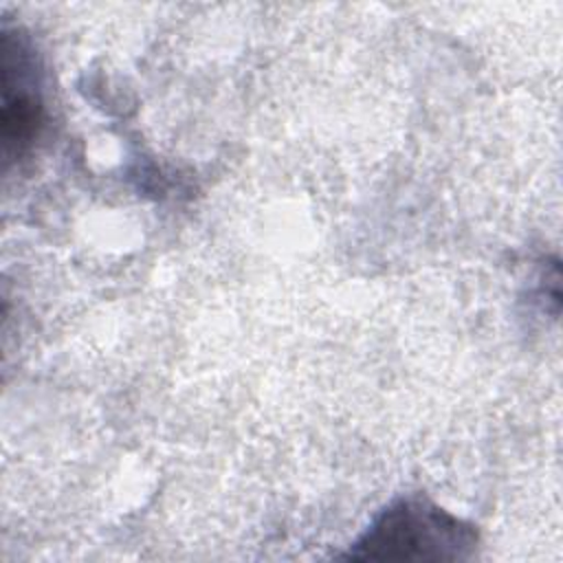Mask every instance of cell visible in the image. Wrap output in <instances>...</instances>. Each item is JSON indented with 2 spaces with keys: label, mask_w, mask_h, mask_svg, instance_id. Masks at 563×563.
I'll return each mask as SVG.
<instances>
[{
  "label": "cell",
  "mask_w": 563,
  "mask_h": 563,
  "mask_svg": "<svg viewBox=\"0 0 563 563\" xmlns=\"http://www.w3.org/2000/svg\"><path fill=\"white\" fill-rule=\"evenodd\" d=\"M475 543L471 523L422 495H409L385 506L343 559L460 561L473 554Z\"/></svg>",
  "instance_id": "obj_1"
},
{
  "label": "cell",
  "mask_w": 563,
  "mask_h": 563,
  "mask_svg": "<svg viewBox=\"0 0 563 563\" xmlns=\"http://www.w3.org/2000/svg\"><path fill=\"white\" fill-rule=\"evenodd\" d=\"M2 152L4 163L20 161L44 121L42 81L35 51L18 29L2 31Z\"/></svg>",
  "instance_id": "obj_2"
}]
</instances>
